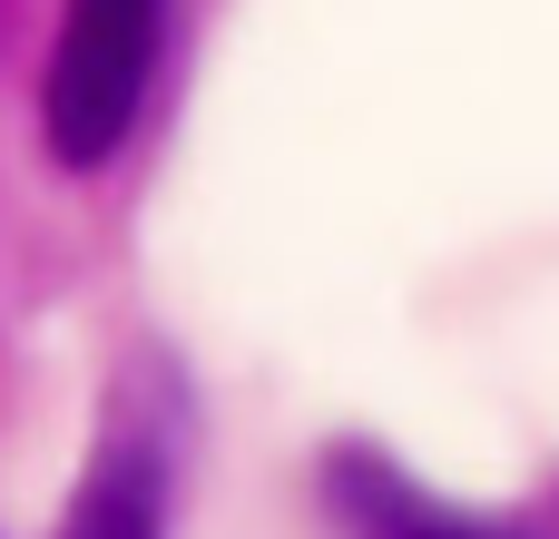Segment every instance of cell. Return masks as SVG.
<instances>
[{
    "mask_svg": "<svg viewBox=\"0 0 559 539\" xmlns=\"http://www.w3.org/2000/svg\"><path fill=\"white\" fill-rule=\"evenodd\" d=\"M167 10L177 0H69L59 10V49L39 79V128L59 167H108L128 147L157 49H167Z\"/></svg>",
    "mask_w": 559,
    "mask_h": 539,
    "instance_id": "cell-1",
    "label": "cell"
},
{
    "mask_svg": "<svg viewBox=\"0 0 559 539\" xmlns=\"http://www.w3.org/2000/svg\"><path fill=\"white\" fill-rule=\"evenodd\" d=\"M334 501H344V520L364 539H511L491 530V520H462V511H442L432 491H413L403 471H383V462H334Z\"/></svg>",
    "mask_w": 559,
    "mask_h": 539,
    "instance_id": "cell-2",
    "label": "cell"
},
{
    "mask_svg": "<svg viewBox=\"0 0 559 539\" xmlns=\"http://www.w3.org/2000/svg\"><path fill=\"white\" fill-rule=\"evenodd\" d=\"M79 539H167V462L157 442H108V462L88 471V501H79Z\"/></svg>",
    "mask_w": 559,
    "mask_h": 539,
    "instance_id": "cell-3",
    "label": "cell"
}]
</instances>
